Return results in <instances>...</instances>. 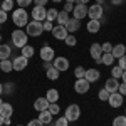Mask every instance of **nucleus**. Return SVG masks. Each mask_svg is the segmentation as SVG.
<instances>
[{"mask_svg": "<svg viewBox=\"0 0 126 126\" xmlns=\"http://www.w3.org/2000/svg\"><path fill=\"white\" fill-rule=\"evenodd\" d=\"M12 22L22 29V27H25L27 24H29V14H27V10L25 9H14L12 10Z\"/></svg>", "mask_w": 126, "mask_h": 126, "instance_id": "obj_1", "label": "nucleus"}, {"mask_svg": "<svg viewBox=\"0 0 126 126\" xmlns=\"http://www.w3.org/2000/svg\"><path fill=\"white\" fill-rule=\"evenodd\" d=\"M27 39H29V35H27L25 30L17 29L12 32V44H14V47L22 49L24 46H27Z\"/></svg>", "mask_w": 126, "mask_h": 126, "instance_id": "obj_2", "label": "nucleus"}, {"mask_svg": "<svg viewBox=\"0 0 126 126\" xmlns=\"http://www.w3.org/2000/svg\"><path fill=\"white\" fill-rule=\"evenodd\" d=\"M27 27V35L29 37H40V34L44 32V25H42V22H37V20H32L30 22L29 20V24L25 25Z\"/></svg>", "mask_w": 126, "mask_h": 126, "instance_id": "obj_3", "label": "nucleus"}, {"mask_svg": "<svg viewBox=\"0 0 126 126\" xmlns=\"http://www.w3.org/2000/svg\"><path fill=\"white\" fill-rule=\"evenodd\" d=\"M64 116L67 118L69 123H71V121H78L79 118H81V108H79V104H76V103L69 104V106L66 108V113H64Z\"/></svg>", "mask_w": 126, "mask_h": 126, "instance_id": "obj_4", "label": "nucleus"}, {"mask_svg": "<svg viewBox=\"0 0 126 126\" xmlns=\"http://www.w3.org/2000/svg\"><path fill=\"white\" fill-rule=\"evenodd\" d=\"M87 17L91 20H101L104 17V10H103V5L99 3H93L91 7H87Z\"/></svg>", "mask_w": 126, "mask_h": 126, "instance_id": "obj_5", "label": "nucleus"}, {"mask_svg": "<svg viewBox=\"0 0 126 126\" xmlns=\"http://www.w3.org/2000/svg\"><path fill=\"white\" fill-rule=\"evenodd\" d=\"M72 14H74V19L82 20L84 17H87V5L76 2V3H74V10H72Z\"/></svg>", "mask_w": 126, "mask_h": 126, "instance_id": "obj_6", "label": "nucleus"}, {"mask_svg": "<svg viewBox=\"0 0 126 126\" xmlns=\"http://www.w3.org/2000/svg\"><path fill=\"white\" fill-rule=\"evenodd\" d=\"M46 15H47V9H46V7L35 5V7L32 9V19L37 20V22H44V20H46Z\"/></svg>", "mask_w": 126, "mask_h": 126, "instance_id": "obj_7", "label": "nucleus"}, {"mask_svg": "<svg viewBox=\"0 0 126 126\" xmlns=\"http://www.w3.org/2000/svg\"><path fill=\"white\" fill-rule=\"evenodd\" d=\"M123 99H125V96H121V94L116 91V93H111V94H109L108 103H109L111 108H121L123 106Z\"/></svg>", "mask_w": 126, "mask_h": 126, "instance_id": "obj_8", "label": "nucleus"}, {"mask_svg": "<svg viewBox=\"0 0 126 126\" xmlns=\"http://www.w3.org/2000/svg\"><path fill=\"white\" fill-rule=\"evenodd\" d=\"M54 67L57 69L59 72L67 71V69H69V59H67V57H62V56L54 57Z\"/></svg>", "mask_w": 126, "mask_h": 126, "instance_id": "obj_9", "label": "nucleus"}, {"mask_svg": "<svg viewBox=\"0 0 126 126\" xmlns=\"http://www.w3.org/2000/svg\"><path fill=\"white\" fill-rule=\"evenodd\" d=\"M50 34H52V37H54V39H57V40H64L69 35V32L66 30L64 25H56L54 29L50 30Z\"/></svg>", "mask_w": 126, "mask_h": 126, "instance_id": "obj_10", "label": "nucleus"}, {"mask_svg": "<svg viewBox=\"0 0 126 126\" xmlns=\"http://www.w3.org/2000/svg\"><path fill=\"white\" fill-rule=\"evenodd\" d=\"M74 91L78 93V94H86L87 91H89V82H87L86 79H76V82H74Z\"/></svg>", "mask_w": 126, "mask_h": 126, "instance_id": "obj_11", "label": "nucleus"}, {"mask_svg": "<svg viewBox=\"0 0 126 126\" xmlns=\"http://www.w3.org/2000/svg\"><path fill=\"white\" fill-rule=\"evenodd\" d=\"M54 49L50 47V46H44V47L40 49V59L44 61V62H50V61H54Z\"/></svg>", "mask_w": 126, "mask_h": 126, "instance_id": "obj_12", "label": "nucleus"}, {"mask_svg": "<svg viewBox=\"0 0 126 126\" xmlns=\"http://www.w3.org/2000/svg\"><path fill=\"white\" fill-rule=\"evenodd\" d=\"M29 64V59L24 57V56H19V57H14L12 61V66H14V71H24Z\"/></svg>", "mask_w": 126, "mask_h": 126, "instance_id": "obj_13", "label": "nucleus"}, {"mask_svg": "<svg viewBox=\"0 0 126 126\" xmlns=\"http://www.w3.org/2000/svg\"><path fill=\"white\" fill-rule=\"evenodd\" d=\"M89 52H91V57L94 59L97 64H101V56H103V49H101V44L94 42V44L91 46V49H89Z\"/></svg>", "mask_w": 126, "mask_h": 126, "instance_id": "obj_14", "label": "nucleus"}, {"mask_svg": "<svg viewBox=\"0 0 126 126\" xmlns=\"http://www.w3.org/2000/svg\"><path fill=\"white\" fill-rule=\"evenodd\" d=\"M64 27H66V30H67L69 34H74V32H78V30L81 29V20H78V19L72 17V19H69L67 22H66Z\"/></svg>", "mask_w": 126, "mask_h": 126, "instance_id": "obj_15", "label": "nucleus"}, {"mask_svg": "<svg viewBox=\"0 0 126 126\" xmlns=\"http://www.w3.org/2000/svg\"><path fill=\"white\" fill-rule=\"evenodd\" d=\"M49 104H50V103L47 101V97H37V99L34 101V109L40 113V111H46L49 108Z\"/></svg>", "mask_w": 126, "mask_h": 126, "instance_id": "obj_16", "label": "nucleus"}, {"mask_svg": "<svg viewBox=\"0 0 126 126\" xmlns=\"http://www.w3.org/2000/svg\"><path fill=\"white\" fill-rule=\"evenodd\" d=\"M99 76H101V74H99V71H97V69H86L84 79L91 84V82H96L97 79H99Z\"/></svg>", "mask_w": 126, "mask_h": 126, "instance_id": "obj_17", "label": "nucleus"}, {"mask_svg": "<svg viewBox=\"0 0 126 126\" xmlns=\"http://www.w3.org/2000/svg\"><path fill=\"white\" fill-rule=\"evenodd\" d=\"M118 87H119V81H118V79H114V78H109L106 81V84H104V89H106L109 94H111V93H116Z\"/></svg>", "mask_w": 126, "mask_h": 126, "instance_id": "obj_18", "label": "nucleus"}, {"mask_svg": "<svg viewBox=\"0 0 126 126\" xmlns=\"http://www.w3.org/2000/svg\"><path fill=\"white\" fill-rule=\"evenodd\" d=\"M12 114H14V106L10 103H2V106H0V116L10 118Z\"/></svg>", "mask_w": 126, "mask_h": 126, "instance_id": "obj_19", "label": "nucleus"}, {"mask_svg": "<svg viewBox=\"0 0 126 126\" xmlns=\"http://www.w3.org/2000/svg\"><path fill=\"white\" fill-rule=\"evenodd\" d=\"M52 118H54V114L49 109H46V111H40L39 113V118L37 119H39L42 125H49V123H52Z\"/></svg>", "mask_w": 126, "mask_h": 126, "instance_id": "obj_20", "label": "nucleus"}, {"mask_svg": "<svg viewBox=\"0 0 126 126\" xmlns=\"http://www.w3.org/2000/svg\"><path fill=\"white\" fill-rule=\"evenodd\" d=\"M111 54H113V57H114V59L123 57V56L126 54V46H125V44H118V46H113V50H111Z\"/></svg>", "mask_w": 126, "mask_h": 126, "instance_id": "obj_21", "label": "nucleus"}, {"mask_svg": "<svg viewBox=\"0 0 126 126\" xmlns=\"http://www.w3.org/2000/svg\"><path fill=\"white\" fill-rule=\"evenodd\" d=\"M87 32H91V34H96L101 30V20H89L87 22Z\"/></svg>", "mask_w": 126, "mask_h": 126, "instance_id": "obj_22", "label": "nucleus"}, {"mask_svg": "<svg viewBox=\"0 0 126 126\" xmlns=\"http://www.w3.org/2000/svg\"><path fill=\"white\" fill-rule=\"evenodd\" d=\"M10 54H12V47L9 44H0V59H9Z\"/></svg>", "mask_w": 126, "mask_h": 126, "instance_id": "obj_23", "label": "nucleus"}, {"mask_svg": "<svg viewBox=\"0 0 126 126\" xmlns=\"http://www.w3.org/2000/svg\"><path fill=\"white\" fill-rule=\"evenodd\" d=\"M46 97H47L49 103H57L59 101V91L57 89H47V93H46Z\"/></svg>", "mask_w": 126, "mask_h": 126, "instance_id": "obj_24", "label": "nucleus"}, {"mask_svg": "<svg viewBox=\"0 0 126 126\" xmlns=\"http://www.w3.org/2000/svg\"><path fill=\"white\" fill-rule=\"evenodd\" d=\"M0 71L2 72H5V74H9L14 71V66H12V61L10 59H3L2 62H0Z\"/></svg>", "mask_w": 126, "mask_h": 126, "instance_id": "obj_25", "label": "nucleus"}, {"mask_svg": "<svg viewBox=\"0 0 126 126\" xmlns=\"http://www.w3.org/2000/svg\"><path fill=\"white\" fill-rule=\"evenodd\" d=\"M71 17H69V14L66 10H59V15H57V19H56V22H57V25H66V22Z\"/></svg>", "mask_w": 126, "mask_h": 126, "instance_id": "obj_26", "label": "nucleus"}, {"mask_svg": "<svg viewBox=\"0 0 126 126\" xmlns=\"http://www.w3.org/2000/svg\"><path fill=\"white\" fill-rule=\"evenodd\" d=\"M59 74H61V72H59V71L54 67V66L46 71V76H47V79H50V81H56V79H59Z\"/></svg>", "mask_w": 126, "mask_h": 126, "instance_id": "obj_27", "label": "nucleus"}, {"mask_svg": "<svg viewBox=\"0 0 126 126\" xmlns=\"http://www.w3.org/2000/svg\"><path fill=\"white\" fill-rule=\"evenodd\" d=\"M34 52H35V50H34V47L27 44V46H24V47H22V54H20V56H24V57L30 59L32 56H34Z\"/></svg>", "mask_w": 126, "mask_h": 126, "instance_id": "obj_28", "label": "nucleus"}, {"mask_svg": "<svg viewBox=\"0 0 126 126\" xmlns=\"http://www.w3.org/2000/svg\"><path fill=\"white\" fill-rule=\"evenodd\" d=\"M0 9L5 10V12L9 14L10 10H14V0H2V5H0Z\"/></svg>", "mask_w": 126, "mask_h": 126, "instance_id": "obj_29", "label": "nucleus"}, {"mask_svg": "<svg viewBox=\"0 0 126 126\" xmlns=\"http://www.w3.org/2000/svg\"><path fill=\"white\" fill-rule=\"evenodd\" d=\"M113 62H114L113 54H103V56H101V64H104V66H111Z\"/></svg>", "mask_w": 126, "mask_h": 126, "instance_id": "obj_30", "label": "nucleus"}, {"mask_svg": "<svg viewBox=\"0 0 126 126\" xmlns=\"http://www.w3.org/2000/svg\"><path fill=\"white\" fill-rule=\"evenodd\" d=\"M57 15H59V10L49 9V10H47V15H46V20H49V22H54V20L57 19Z\"/></svg>", "mask_w": 126, "mask_h": 126, "instance_id": "obj_31", "label": "nucleus"}, {"mask_svg": "<svg viewBox=\"0 0 126 126\" xmlns=\"http://www.w3.org/2000/svg\"><path fill=\"white\" fill-rule=\"evenodd\" d=\"M113 126H126V116H116L113 119Z\"/></svg>", "mask_w": 126, "mask_h": 126, "instance_id": "obj_32", "label": "nucleus"}, {"mask_svg": "<svg viewBox=\"0 0 126 126\" xmlns=\"http://www.w3.org/2000/svg\"><path fill=\"white\" fill-rule=\"evenodd\" d=\"M111 76H113L114 79H119L121 76H123V69L119 67V66H114V67L111 69Z\"/></svg>", "mask_w": 126, "mask_h": 126, "instance_id": "obj_33", "label": "nucleus"}, {"mask_svg": "<svg viewBox=\"0 0 126 126\" xmlns=\"http://www.w3.org/2000/svg\"><path fill=\"white\" fill-rule=\"evenodd\" d=\"M64 42H66V44H67L69 47H74V46H76V44H78V39H76V37H74V35H72V34H69L67 37H66V39H64Z\"/></svg>", "mask_w": 126, "mask_h": 126, "instance_id": "obj_34", "label": "nucleus"}, {"mask_svg": "<svg viewBox=\"0 0 126 126\" xmlns=\"http://www.w3.org/2000/svg\"><path fill=\"white\" fill-rule=\"evenodd\" d=\"M84 74H86V69L82 67V66H78V67L74 69V76H76L78 79H82V78H84Z\"/></svg>", "mask_w": 126, "mask_h": 126, "instance_id": "obj_35", "label": "nucleus"}, {"mask_svg": "<svg viewBox=\"0 0 126 126\" xmlns=\"http://www.w3.org/2000/svg\"><path fill=\"white\" fill-rule=\"evenodd\" d=\"M97 97H99V101H108V97H109V93H108L106 89L103 87V89L97 93Z\"/></svg>", "mask_w": 126, "mask_h": 126, "instance_id": "obj_36", "label": "nucleus"}, {"mask_svg": "<svg viewBox=\"0 0 126 126\" xmlns=\"http://www.w3.org/2000/svg\"><path fill=\"white\" fill-rule=\"evenodd\" d=\"M47 109L50 111V113H52V114H59V111H61V108H59L57 103H50Z\"/></svg>", "mask_w": 126, "mask_h": 126, "instance_id": "obj_37", "label": "nucleus"}, {"mask_svg": "<svg viewBox=\"0 0 126 126\" xmlns=\"http://www.w3.org/2000/svg\"><path fill=\"white\" fill-rule=\"evenodd\" d=\"M101 49H103V54H111V50H113V44L104 42V44H101Z\"/></svg>", "mask_w": 126, "mask_h": 126, "instance_id": "obj_38", "label": "nucleus"}, {"mask_svg": "<svg viewBox=\"0 0 126 126\" xmlns=\"http://www.w3.org/2000/svg\"><path fill=\"white\" fill-rule=\"evenodd\" d=\"M67 118H59V119H56V123H54V126H67Z\"/></svg>", "mask_w": 126, "mask_h": 126, "instance_id": "obj_39", "label": "nucleus"}, {"mask_svg": "<svg viewBox=\"0 0 126 126\" xmlns=\"http://www.w3.org/2000/svg\"><path fill=\"white\" fill-rule=\"evenodd\" d=\"M32 2L34 0H17V5H19L20 9H25V7H29Z\"/></svg>", "mask_w": 126, "mask_h": 126, "instance_id": "obj_40", "label": "nucleus"}, {"mask_svg": "<svg viewBox=\"0 0 126 126\" xmlns=\"http://www.w3.org/2000/svg\"><path fill=\"white\" fill-rule=\"evenodd\" d=\"M7 19H9V14H7L5 10L0 9V25H2V24H5V22H7Z\"/></svg>", "mask_w": 126, "mask_h": 126, "instance_id": "obj_41", "label": "nucleus"}, {"mask_svg": "<svg viewBox=\"0 0 126 126\" xmlns=\"http://www.w3.org/2000/svg\"><path fill=\"white\" fill-rule=\"evenodd\" d=\"M118 66L123 69V71H126V54L123 56V57H119V59H118Z\"/></svg>", "mask_w": 126, "mask_h": 126, "instance_id": "obj_42", "label": "nucleus"}, {"mask_svg": "<svg viewBox=\"0 0 126 126\" xmlns=\"http://www.w3.org/2000/svg\"><path fill=\"white\" fill-rule=\"evenodd\" d=\"M42 25H44V32H46V30H47V32H50V30L54 29L52 22H49V20H44V22H42Z\"/></svg>", "mask_w": 126, "mask_h": 126, "instance_id": "obj_43", "label": "nucleus"}, {"mask_svg": "<svg viewBox=\"0 0 126 126\" xmlns=\"http://www.w3.org/2000/svg\"><path fill=\"white\" fill-rule=\"evenodd\" d=\"M118 93H119L121 96H126V84H125V82H121V84H119V87H118Z\"/></svg>", "mask_w": 126, "mask_h": 126, "instance_id": "obj_44", "label": "nucleus"}, {"mask_svg": "<svg viewBox=\"0 0 126 126\" xmlns=\"http://www.w3.org/2000/svg\"><path fill=\"white\" fill-rule=\"evenodd\" d=\"M64 10H66V12H72V10H74V3H71V2H66V5H64Z\"/></svg>", "mask_w": 126, "mask_h": 126, "instance_id": "obj_45", "label": "nucleus"}, {"mask_svg": "<svg viewBox=\"0 0 126 126\" xmlns=\"http://www.w3.org/2000/svg\"><path fill=\"white\" fill-rule=\"evenodd\" d=\"M27 126H44L42 123H40L39 119H32V121H29V125Z\"/></svg>", "mask_w": 126, "mask_h": 126, "instance_id": "obj_46", "label": "nucleus"}, {"mask_svg": "<svg viewBox=\"0 0 126 126\" xmlns=\"http://www.w3.org/2000/svg\"><path fill=\"white\" fill-rule=\"evenodd\" d=\"M47 2L49 0H34V3H35V5H40V7H46Z\"/></svg>", "mask_w": 126, "mask_h": 126, "instance_id": "obj_47", "label": "nucleus"}, {"mask_svg": "<svg viewBox=\"0 0 126 126\" xmlns=\"http://www.w3.org/2000/svg\"><path fill=\"white\" fill-rule=\"evenodd\" d=\"M12 84H7V86H3V91H7V93H12Z\"/></svg>", "mask_w": 126, "mask_h": 126, "instance_id": "obj_48", "label": "nucleus"}, {"mask_svg": "<svg viewBox=\"0 0 126 126\" xmlns=\"http://www.w3.org/2000/svg\"><path fill=\"white\" fill-rule=\"evenodd\" d=\"M52 66H54V64H50V62H44V69H46V71H47V69H50Z\"/></svg>", "mask_w": 126, "mask_h": 126, "instance_id": "obj_49", "label": "nucleus"}, {"mask_svg": "<svg viewBox=\"0 0 126 126\" xmlns=\"http://www.w3.org/2000/svg\"><path fill=\"white\" fill-rule=\"evenodd\" d=\"M111 3H113V5H121L123 0H111Z\"/></svg>", "mask_w": 126, "mask_h": 126, "instance_id": "obj_50", "label": "nucleus"}, {"mask_svg": "<svg viewBox=\"0 0 126 126\" xmlns=\"http://www.w3.org/2000/svg\"><path fill=\"white\" fill-rule=\"evenodd\" d=\"M3 125H7V126L10 125V118H3Z\"/></svg>", "mask_w": 126, "mask_h": 126, "instance_id": "obj_51", "label": "nucleus"}, {"mask_svg": "<svg viewBox=\"0 0 126 126\" xmlns=\"http://www.w3.org/2000/svg\"><path fill=\"white\" fill-rule=\"evenodd\" d=\"M121 79H123V82L126 84V71H123V76H121Z\"/></svg>", "mask_w": 126, "mask_h": 126, "instance_id": "obj_52", "label": "nucleus"}, {"mask_svg": "<svg viewBox=\"0 0 126 126\" xmlns=\"http://www.w3.org/2000/svg\"><path fill=\"white\" fill-rule=\"evenodd\" d=\"M2 94H3V84L0 82V96H2Z\"/></svg>", "mask_w": 126, "mask_h": 126, "instance_id": "obj_53", "label": "nucleus"}, {"mask_svg": "<svg viewBox=\"0 0 126 126\" xmlns=\"http://www.w3.org/2000/svg\"><path fill=\"white\" fill-rule=\"evenodd\" d=\"M79 3H84V5H87V2H89V0H78Z\"/></svg>", "mask_w": 126, "mask_h": 126, "instance_id": "obj_54", "label": "nucleus"}, {"mask_svg": "<svg viewBox=\"0 0 126 126\" xmlns=\"http://www.w3.org/2000/svg\"><path fill=\"white\" fill-rule=\"evenodd\" d=\"M3 125V116H0V126Z\"/></svg>", "mask_w": 126, "mask_h": 126, "instance_id": "obj_55", "label": "nucleus"}, {"mask_svg": "<svg viewBox=\"0 0 126 126\" xmlns=\"http://www.w3.org/2000/svg\"><path fill=\"white\" fill-rule=\"evenodd\" d=\"M66 2H71V3H76L78 0H66Z\"/></svg>", "mask_w": 126, "mask_h": 126, "instance_id": "obj_56", "label": "nucleus"}, {"mask_svg": "<svg viewBox=\"0 0 126 126\" xmlns=\"http://www.w3.org/2000/svg\"><path fill=\"white\" fill-rule=\"evenodd\" d=\"M52 2H54V3H57V2H62V0H52Z\"/></svg>", "mask_w": 126, "mask_h": 126, "instance_id": "obj_57", "label": "nucleus"}, {"mask_svg": "<svg viewBox=\"0 0 126 126\" xmlns=\"http://www.w3.org/2000/svg\"><path fill=\"white\" fill-rule=\"evenodd\" d=\"M2 103H3V101H2V97H0V106H2Z\"/></svg>", "mask_w": 126, "mask_h": 126, "instance_id": "obj_58", "label": "nucleus"}, {"mask_svg": "<svg viewBox=\"0 0 126 126\" xmlns=\"http://www.w3.org/2000/svg\"><path fill=\"white\" fill-rule=\"evenodd\" d=\"M0 44H2V35H0Z\"/></svg>", "mask_w": 126, "mask_h": 126, "instance_id": "obj_59", "label": "nucleus"}, {"mask_svg": "<svg viewBox=\"0 0 126 126\" xmlns=\"http://www.w3.org/2000/svg\"><path fill=\"white\" fill-rule=\"evenodd\" d=\"M125 116H126V111H125Z\"/></svg>", "mask_w": 126, "mask_h": 126, "instance_id": "obj_60", "label": "nucleus"}, {"mask_svg": "<svg viewBox=\"0 0 126 126\" xmlns=\"http://www.w3.org/2000/svg\"><path fill=\"white\" fill-rule=\"evenodd\" d=\"M0 62H2V59H0Z\"/></svg>", "mask_w": 126, "mask_h": 126, "instance_id": "obj_61", "label": "nucleus"}, {"mask_svg": "<svg viewBox=\"0 0 126 126\" xmlns=\"http://www.w3.org/2000/svg\"><path fill=\"white\" fill-rule=\"evenodd\" d=\"M123 2H126V0H123Z\"/></svg>", "mask_w": 126, "mask_h": 126, "instance_id": "obj_62", "label": "nucleus"}, {"mask_svg": "<svg viewBox=\"0 0 126 126\" xmlns=\"http://www.w3.org/2000/svg\"><path fill=\"white\" fill-rule=\"evenodd\" d=\"M19 126H22V125H19Z\"/></svg>", "mask_w": 126, "mask_h": 126, "instance_id": "obj_63", "label": "nucleus"}]
</instances>
